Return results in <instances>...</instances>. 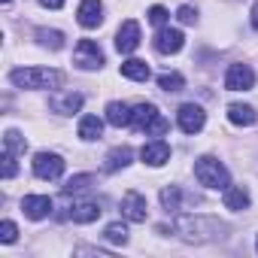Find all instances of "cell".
Wrapping results in <instances>:
<instances>
[{"label": "cell", "instance_id": "cell-1", "mask_svg": "<svg viewBox=\"0 0 258 258\" xmlns=\"http://www.w3.org/2000/svg\"><path fill=\"white\" fill-rule=\"evenodd\" d=\"M173 231L188 240V243H210L216 237H222L225 225L219 219H210V216H198V213H182L173 219Z\"/></svg>", "mask_w": 258, "mask_h": 258}, {"label": "cell", "instance_id": "cell-2", "mask_svg": "<svg viewBox=\"0 0 258 258\" xmlns=\"http://www.w3.org/2000/svg\"><path fill=\"white\" fill-rule=\"evenodd\" d=\"M10 82L19 85V88H61L64 85V73L58 70H49V67H19L10 73Z\"/></svg>", "mask_w": 258, "mask_h": 258}, {"label": "cell", "instance_id": "cell-3", "mask_svg": "<svg viewBox=\"0 0 258 258\" xmlns=\"http://www.w3.org/2000/svg\"><path fill=\"white\" fill-rule=\"evenodd\" d=\"M131 124L137 127L140 134H146V137H164V134L170 131V121L158 112L155 103H137V106H134Z\"/></svg>", "mask_w": 258, "mask_h": 258}, {"label": "cell", "instance_id": "cell-4", "mask_svg": "<svg viewBox=\"0 0 258 258\" xmlns=\"http://www.w3.org/2000/svg\"><path fill=\"white\" fill-rule=\"evenodd\" d=\"M195 179H198L201 185H207V188H222V191L231 185L228 167H225L219 158H213V155H204V158L195 161Z\"/></svg>", "mask_w": 258, "mask_h": 258}, {"label": "cell", "instance_id": "cell-5", "mask_svg": "<svg viewBox=\"0 0 258 258\" xmlns=\"http://www.w3.org/2000/svg\"><path fill=\"white\" fill-rule=\"evenodd\" d=\"M73 64L79 70H100L103 67V49L94 40H79L73 49Z\"/></svg>", "mask_w": 258, "mask_h": 258}, {"label": "cell", "instance_id": "cell-6", "mask_svg": "<svg viewBox=\"0 0 258 258\" xmlns=\"http://www.w3.org/2000/svg\"><path fill=\"white\" fill-rule=\"evenodd\" d=\"M176 124L182 127L185 134H198L201 127L207 124V112H204V106H198V103H182L179 112H176Z\"/></svg>", "mask_w": 258, "mask_h": 258}, {"label": "cell", "instance_id": "cell-7", "mask_svg": "<svg viewBox=\"0 0 258 258\" xmlns=\"http://www.w3.org/2000/svg\"><path fill=\"white\" fill-rule=\"evenodd\" d=\"M34 173L40 179H61L64 173V158L55 152H37L34 155Z\"/></svg>", "mask_w": 258, "mask_h": 258}, {"label": "cell", "instance_id": "cell-8", "mask_svg": "<svg viewBox=\"0 0 258 258\" xmlns=\"http://www.w3.org/2000/svg\"><path fill=\"white\" fill-rule=\"evenodd\" d=\"M255 85V70L249 64H231L225 73V88L228 91H249Z\"/></svg>", "mask_w": 258, "mask_h": 258}, {"label": "cell", "instance_id": "cell-9", "mask_svg": "<svg viewBox=\"0 0 258 258\" xmlns=\"http://www.w3.org/2000/svg\"><path fill=\"white\" fill-rule=\"evenodd\" d=\"M137 46H140V25L134 19H127V22H121L118 34H115V49L121 55H131V52H137Z\"/></svg>", "mask_w": 258, "mask_h": 258}, {"label": "cell", "instance_id": "cell-10", "mask_svg": "<svg viewBox=\"0 0 258 258\" xmlns=\"http://www.w3.org/2000/svg\"><path fill=\"white\" fill-rule=\"evenodd\" d=\"M185 46V37H182V31L179 28H158V34H155V52H161V55H176L179 49Z\"/></svg>", "mask_w": 258, "mask_h": 258}, {"label": "cell", "instance_id": "cell-11", "mask_svg": "<svg viewBox=\"0 0 258 258\" xmlns=\"http://www.w3.org/2000/svg\"><path fill=\"white\" fill-rule=\"evenodd\" d=\"M140 158H143V164H149V167H164V164L170 161V146H167L161 137L146 140L143 149H140Z\"/></svg>", "mask_w": 258, "mask_h": 258}, {"label": "cell", "instance_id": "cell-12", "mask_svg": "<svg viewBox=\"0 0 258 258\" xmlns=\"http://www.w3.org/2000/svg\"><path fill=\"white\" fill-rule=\"evenodd\" d=\"M146 198L140 195V191H127L124 198H121V216L127 219V222H146Z\"/></svg>", "mask_w": 258, "mask_h": 258}, {"label": "cell", "instance_id": "cell-13", "mask_svg": "<svg viewBox=\"0 0 258 258\" xmlns=\"http://www.w3.org/2000/svg\"><path fill=\"white\" fill-rule=\"evenodd\" d=\"M22 213L28 219H34V222H40V219H46L52 213V198H46V195H28L22 201Z\"/></svg>", "mask_w": 258, "mask_h": 258}, {"label": "cell", "instance_id": "cell-14", "mask_svg": "<svg viewBox=\"0 0 258 258\" xmlns=\"http://www.w3.org/2000/svg\"><path fill=\"white\" fill-rule=\"evenodd\" d=\"M76 19L82 28H97L103 22V4L100 0H82L79 10H76Z\"/></svg>", "mask_w": 258, "mask_h": 258}, {"label": "cell", "instance_id": "cell-15", "mask_svg": "<svg viewBox=\"0 0 258 258\" xmlns=\"http://www.w3.org/2000/svg\"><path fill=\"white\" fill-rule=\"evenodd\" d=\"M49 106H52L58 115H73V112H79V109H82V94H76V91L55 94V97L49 100Z\"/></svg>", "mask_w": 258, "mask_h": 258}, {"label": "cell", "instance_id": "cell-16", "mask_svg": "<svg viewBox=\"0 0 258 258\" xmlns=\"http://www.w3.org/2000/svg\"><path fill=\"white\" fill-rule=\"evenodd\" d=\"M131 161H134V149H131V146H115V149L106 155L103 170H106V173H118V170H124Z\"/></svg>", "mask_w": 258, "mask_h": 258}, {"label": "cell", "instance_id": "cell-17", "mask_svg": "<svg viewBox=\"0 0 258 258\" xmlns=\"http://www.w3.org/2000/svg\"><path fill=\"white\" fill-rule=\"evenodd\" d=\"M249 188L246 185H228L225 188V207L228 210H234V213H243V210H249Z\"/></svg>", "mask_w": 258, "mask_h": 258}, {"label": "cell", "instance_id": "cell-18", "mask_svg": "<svg viewBox=\"0 0 258 258\" xmlns=\"http://www.w3.org/2000/svg\"><path fill=\"white\" fill-rule=\"evenodd\" d=\"M103 210H100V204H94V201H79V204H73V210H70V219L76 222V225H88V222H97V216H100Z\"/></svg>", "mask_w": 258, "mask_h": 258}, {"label": "cell", "instance_id": "cell-19", "mask_svg": "<svg viewBox=\"0 0 258 258\" xmlns=\"http://www.w3.org/2000/svg\"><path fill=\"white\" fill-rule=\"evenodd\" d=\"M255 118H258V112L249 103H231L228 106V121L237 127H249V124H255Z\"/></svg>", "mask_w": 258, "mask_h": 258}, {"label": "cell", "instance_id": "cell-20", "mask_svg": "<svg viewBox=\"0 0 258 258\" xmlns=\"http://www.w3.org/2000/svg\"><path fill=\"white\" fill-rule=\"evenodd\" d=\"M131 118H134V109L127 106V103L112 100V103L106 106V121H109L112 127H124V124H131Z\"/></svg>", "mask_w": 258, "mask_h": 258}, {"label": "cell", "instance_id": "cell-21", "mask_svg": "<svg viewBox=\"0 0 258 258\" xmlns=\"http://www.w3.org/2000/svg\"><path fill=\"white\" fill-rule=\"evenodd\" d=\"M121 76L134 79V82H146L152 73H149V64H146V61H140V58H127V61L121 64Z\"/></svg>", "mask_w": 258, "mask_h": 258}, {"label": "cell", "instance_id": "cell-22", "mask_svg": "<svg viewBox=\"0 0 258 258\" xmlns=\"http://www.w3.org/2000/svg\"><path fill=\"white\" fill-rule=\"evenodd\" d=\"M100 131H103V121H100L97 115H82V118H79V137H82L85 143L97 140Z\"/></svg>", "mask_w": 258, "mask_h": 258}, {"label": "cell", "instance_id": "cell-23", "mask_svg": "<svg viewBox=\"0 0 258 258\" xmlns=\"http://www.w3.org/2000/svg\"><path fill=\"white\" fill-rule=\"evenodd\" d=\"M182 188L179 185H167V188H161V204H164V210L167 213H179L182 210Z\"/></svg>", "mask_w": 258, "mask_h": 258}, {"label": "cell", "instance_id": "cell-24", "mask_svg": "<svg viewBox=\"0 0 258 258\" xmlns=\"http://www.w3.org/2000/svg\"><path fill=\"white\" fill-rule=\"evenodd\" d=\"M91 182H94L91 173H76V176H70V179L64 182V195H67V198H70V195H79V191L91 188Z\"/></svg>", "mask_w": 258, "mask_h": 258}, {"label": "cell", "instance_id": "cell-25", "mask_svg": "<svg viewBox=\"0 0 258 258\" xmlns=\"http://www.w3.org/2000/svg\"><path fill=\"white\" fill-rule=\"evenodd\" d=\"M37 40H40V46L55 49V52L64 46V34H61V31H49V28H40V31H37Z\"/></svg>", "mask_w": 258, "mask_h": 258}, {"label": "cell", "instance_id": "cell-26", "mask_svg": "<svg viewBox=\"0 0 258 258\" xmlns=\"http://www.w3.org/2000/svg\"><path fill=\"white\" fill-rule=\"evenodd\" d=\"M182 85H185V76L182 73H161L158 76V88H164V91H182Z\"/></svg>", "mask_w": 258, "mask_h": 258}, {"label": "cell", "instance_id": "cell-27", "mask_svg": "<svg viewBox=\"0 0 258 258\" xmlns=\"http://www.w3.org/2000/svg\"><path fill=\"white\" fill-rule=\"evenodd\" d=\"M4 146H7V152H13V155H22V152L28 149V140H25L19 131H7V137H4Z\"/></svg>", "mask_w": 258, "mask_h": 258}, {"label": "cell", "instance_id": "cell-28", "mask_svg": "<svg viewBox=\"0 0 258 258\" xmlns=\"http://www.w3.org/2000/svg\"><path fill=\"white\" fill-rule=\"evenodd\" d=\"M103 237H106L109 243H115V246H124V243H127V228H124L121 222H112V225H106Z\"/></svg>", "mask_w": 258, "mask_h": 258}, {"label": "cell", "instance_id": "cell-29", "mask_svg": "<svg viewBox=\"0 0 258 258\" xmlns=\"http://www.w3.org/2000/svg\"><path fill=\"white\" fill-rule=\"evenodd\" d=\"M16 237H19V228H16V222H4L0 225V243H16Z\"/></svg>", "mask_w": 258, "mask_h": 258}, {"label": "cell", "instance_id": "cell-30", "mask_svg": "<svg viewBox=\"0 0 258 258\" xmlns=\"http://www.w3.org/2000/svg\"><path fill=\"white\" fill-rule=\"evenodd\" d=\"M167 19H170V13H167L164 7H152V10H149V22H152V25L164 28V25H167Z\"/></svg>", "mask_w": 258, "mask_h": 258}, {"label": "cell", "instance_id": "cell-31", "mask_svg": "<svg viewBox=\"0 0 258 258\" xmlns=\"http://www.w3.org/2000/svg\"><path fill=\"white\" fill-rule=\"evenodd\" d=\"M176 19H179L182 25H195V22H198V10H195V7H179V10H176Z\"/></svg>", "mask_w": 258, "mask_h": 258}, {"label": "cell", "instance_id": "cell-32", "mask_svg": "<svg viewBox=\"0 0 258 258\" xmlns=\"http://www.w3.org/2000/svg\"><path fill=\"white\" fill-rule=\"evenodd\" d=\"M16 170H19V167H16V155L4 149V179H13V176H16Z\"/></svg>", "mask_w": 258, "mask_h": 258}, {"label": "cell", "instance_id": "cell-33", "mask_svg": "<svg viewBox=\"0 0 258 258\" xmlns=\"http://www.w3.org/2000/svg\"><path fill=\"white\" fill-rule=\"evenodd\" d=\"M40 4H43L46 10H61V7H64V0H40Z\"/></svg>", "mask_w": 258, "mask_h": 258}, {"label": "cell", "instance_id": "cell-34", "mask_svg": "<svg viewBox=\"0 0 258 258\" xmlns=\"http://www.w3.org/2000/svg\"><path fill=\"white\" fill-rule=\"evenodd\" d=\"M249 16H252V28L258 31V4H252V13H249Z\"/></svg>", "mask_w": 258, "mask_h": 258}, {"label": "cell", "instance_id": "cell-35", "mask_svg": "<svg viewBox=\"0 0 258 258\" xmlns=\"http://www.w3.org/2000/svg\"><path fill=\"white\" fill-rule=\"evenodd\" d=\"M4 4H13V0H4Z\"/></svg>", "mask_w": 258, "mask_h": 258}, {"label": "cell", "instance_id": "cell-36", "mask_svg": "<svg viewBox=\"0 0 258 258\" xmlns=\"http://www.w3.org/2000/svg\"><path fill=\"white\" fill-rule=\"evenodd\" d=\"M255 249H258V240H255Z\"/></svg>", "mask_w": 258, "mask_h": 258}]
</instances>
